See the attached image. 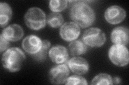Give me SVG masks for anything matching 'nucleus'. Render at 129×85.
Masks as SVG:
<instances>
[{"label": "nucleus", "mask_w": 129, "mask_h": 85, "mask_svg": "<svg viewBox=\"0 0 129 85\" xmlns=\"http://www.w3.org/2000/svg\"><path fill=\"white\" fill-rule=\"evenodd\" d=\"M51 43L47 40H43L42 46L40 50L36 53L31 55L35 61L38 62H43L45 61L47 58L48 52H49Z\"/></svg>", "instance_id": "dca6fc26"}, {"label": "nucleus", "mask_w": 129, "mask_h": 85, "mask_svg": "<svg viewBox=\"0 0 129 85\" xmlns=\"http://www.w3.org/2000/svg\"><path fill=\"white\" fill-rule=\"evenodd\" d=\"M70 74V69L66 64H59L52 68L49 72V79L54 85L65 83Z\"/></svg>", "instance_id": "423d86ee"}, {"label": "nucleus", "mask_w": 129, "mask_h": 85, "mask_svg": "<svg viewBox=\"0 0 129 85\" xmlns=\"http://www.w3.org/2000/svg\"><path fill=\"white\" fill-rule=\"evenodd\" d=\"M1 35L9 41L17 42L23 37L24 31L23 28L19 25L13 24L5 28Z\"/></svg>", "instance_id": "f8f14e48"}, {"label": "nucleus", "mask_w": 129, "mask_h": 85, "mask_svg": "<svg viewBox=\"0 0 129 85\" xmlns=\"http://www.w3.org/2000/svg\"><path fill=\"white\" fill-rule=\"evenodd\" d=\"M48 55L52 62L58 64L66 63L69 57L67 48L60 45L52 47L48 52Z\"/></svg>", "instance_id": "1a4fd4ad"}, {"label": "nucleus", "mask_w": 129, "mask_h": 85, "mask_svg": "<svg viewBox=\"0 0 129 85\" xmlns=\"http://www.w3.org/2000/svg\"><path fill=\"white\" fill-rule=\"evenodd\" d=\"M69 50L72 55H82L87 52V45L81 40H74L70 44Z\"/></svg>", "instance_id": "2eb2a0df"}, {"label": "nucleus", "mask_w": 129, "mask_h": 85, "mask_svg": "<svg viewBox=\"0 0 129 85\" xmlns=\"http://www.w3.org/2000/svg\"><path fill=\"white\" fill-rule=\"evenodd\" d=\"M82 41L87 46L91 47H99L103 45L106 42V35L99 28H91L84 32Z\"/></svg>", "instance_id": "39448f33"}, {"label": "nucleus", "mask_w": 129, "mask_h": 85, "mask_svg": "<svg viewBox=\"0 0 129 85\" xmlns=\"http://www.w3.org/2000/svg\"><path fill=\"white\" fill-rule=\"evenodd\" d=\"M47 22L51 27L56 28L61 26L63 22V18L61 13L53 12L48 15Z\"/></svg>", "instance_id": "f3484780"}, {"label": "nucleus", "mask_w": 129, "mask_h": 85, "mask_svg": "<svg viewBox=\"0 0 129 85\" xmlns=\"http://www.w3.org/2000/svg\"><path fill=\"white\" fill-rule=\"evenodd\" d=\"M91 85H113L112 78L107 74H100L92 80Z\"/></svg>", "instance_id": "a211bd4d"}, {"label": "nucleus", "mask_w": 129, "mask_h": 85, "mask_svg": "<svg viewBox=\"0 0 129 85\" xmlns=\"http://www.w3.org/2000/svg\"><path fill=\"white\" fill-rule=\"evenodd\" d=\"M9 41L6 39L1 34L0 36V47H1V53L3 52L7 49L9 46Z\"/></svg>", "instance_id": "412c9836"}, {"label": "nucleus", "mask_w": 129, "mask_h": 85, "mask_svg": "<svg viewBox=\"0 0 129 85\" xmlns=\"http://www.w3.org/2000/svg\"><path fill=\"white\" fill-rule=\"evenodd\" d=\"M128 35L127 28L124 27H116L111 33V40L116 45L126 46L128 43Z\"/></svg>", "instance_id": "ddd939ff"}, {"label": "nucleus", "mask_w": 129, "mask_h": 85, "mask_svg": "<svg viewBox=\"0 0 129 85\" xmlns=\"http://www.w3.org/2000/svg\"><path fill=\"white\" fill-rule=\"evenodd\" d=\"M70 17L75 23L85 28L92 25L95 20V13L92 8L83 1L76 2L72 5Z\"/></svg>", "instance_id": "f257e3e1"}, {"label": "nucleus", "mask_w": 129, "mask_h": 85, "mask_svg": "<svg viewBox=\"0 0 129 85\" xmlns=\"http://www.w3.org/2000/svg\"><path fill=\"white\" fill-rule=\"evenodd\" d=\"M126 17V11L122 7L117 5L109 7L104 13L107 21L112 25L122 22Z\"/></svg>", "instance_id": "0eeeda50"}, {"label": "nucleus", "mask_w": 129, "mask_h": 85, "mask_svg": "<svg viewBox=\"0 0 129 85\" xmlns=\"http://www.w3.org/2000/svg\"><path fill=\"white\" fill-rule=\"evenodd\" d=\"M25 25L34 30H38L45 26L47 19L44 12L38 7H31L24 16Z\"/></svg>", "instance_id": "7ed1b4c3"}, {"label": "nucleus", "mask_w": 129, "mask_h": 85, "mask_svg": "<svg viewBox=\"0 0 129 85\" xmlns=\"http://www.w3.org/2000/svg\"><path fill=\"white\" fill-rule=\"evenodd\" d=\"M121 82V79L118 77H116L114 79H112L113 84H119Z\"/></svg>", "instance_id": "4be33fe9"}, {"label": "nucleus", "mask_w": 129, "mask_h": 85, "mask_svg": "<svg viewBox=\"0 0 129 85\" xmlns=\"http://www.w3.org/2000/svg\"><path fill=\"white\" fill-rule=\"evenodd\" d=\"M108 55L111 62L118 67L126 66L129 62L128 51L125 46L116 44L111 46Z\"/></svg>", "instance_id": "20e7f679"}, {"label": "nucleus", "mask_w": 129, "mask_h": 85, "mask_svg": "<svg viewBox=\"0 0 129 85\" xmlns=\"http://www.w3.org/2000/svg\"><path fill=\"white\" fill-rule=\"evenodd\" d=\"M12 10L10 5L6 3H0V25L1 27H6L12 17Z\"/></svg>", "instance_id": "4468645a"}, {"label": "nucleus", "mask_w": 129, "mask_h": 85, "mask_svg": "<svg viewBox=\"0 0 129 85\" xmlns=\"http://www.w3.org/2000/svg\"><path fill=\"white\" fill-rule=\"evenodd\" d=\"M65 85H88L87 80L85 78H84L82 77L79 76L74 75L70 77H68L66 80Z\"/></svg>", "instance_id": "aec40b11"}, {"label": "nucleus", "mask_w": 129, "mask_h": 85, "mask_svg": "<svg viewBox=\"0 0 129 85\" xmlns=\"http://www.w3.org/2000/svg\"><path fill=\"white\" fill-rule=\"evenodd\" d=\"M68 66L74 74L82 75L87 73L89 66L87 60L81 57H74L68 62Z\"/></svg>", "instance_id": "9b49d317"}, {"label": "nucleus", "mask_w": 129, "mask_h": 85, "mask_svg": "<svg viewBox=\"0 0 129 85\" xmlns=\"http://www.w3.org/2000/svg\"><path fill=\"white\" fill-rule=\"evenodd\" d=\"M25 55L18 47H11L4 53L2 57V63L6 69L11 72L19 71L24 60Z\"/></svg>", "instance_id": "f03ea898"}, {"label": "nucleus", "mask_w": 129, "mask_h": 85, "mask_svg": "<svg viewBox=\"0 0 129 85\" xmlns=\"http://www.w3.org/2000/svg\"><path fill=\"white\" fill-rule=\"evenodd\" d=\"M80 34V28L75 22H66L60 28V35L66 41H73L79 37Z\"/></svg>", "instance_id": "6e6552de"}, {"label": "nucleus", "mask_w": 129, "mask_h": 85, "mask_svg": "<svg viewBox=\"0 0 129 85\" xmlns=\"http://www.w3.org/2000/svg\"><path fill=\"white\" fill-rule=\"evenodd\" d=\"M67 6L66 0H52L49 3V7L53 12H59L64 10Z\"/></svg>", "instance_id": "6ab92c4d"}, {"label": "nucleus", "mask_w": 129, "mask_h": 85, "mask_svg": "<svg viewBox=\"0 0 129 85\" xmlns=\"http://www.w3.org/2000/svg\"><path fill=\"white\" fill-rule=\"evenodd\" d=\"M43 40L37 36L29 35L24 38L22 42L23 50L31 55L37 53L42 47Z\"/></svg>", "instance_id": "9d476101"}]
</instances>
